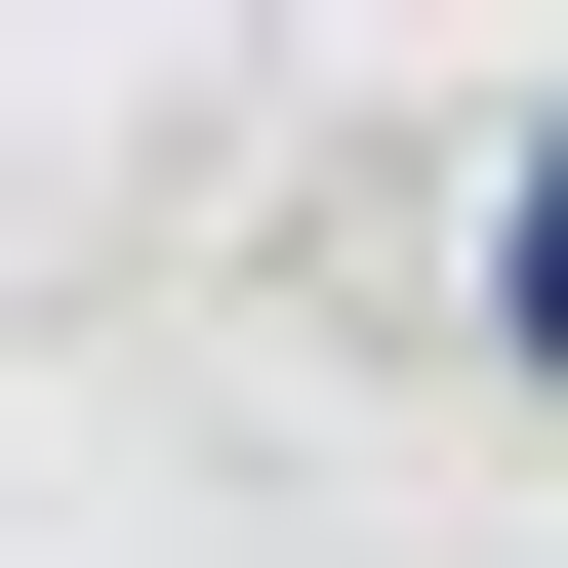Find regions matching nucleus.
<instances>
[{
  "label": "nucleus",
  "instance_id": "f257e3e1",
  "mask_svg": "<svg viewBox=\"0 0 568 568\" xmlns=\"http://www.w3.org/2000/svg\"><path fill=\"white\" fill-rule=\"evenodd\" d=\"M487 366H568V122L487 163Z\"/></svg>",
  "mask_w": 568,
  "mask_h": 568
}]
</instances>
